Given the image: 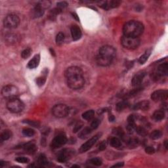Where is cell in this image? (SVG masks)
Returning a JSON list of instances; mask_svg holds the SVG:
<instances>
[{
	"label": "cell",
	"mask_w": 168,
	"mask_h": 168,
	"mask_svg": "<svg viewBox=\"0 0 168 168\" xmlns=\"http://www.w3.org/2000/svg\"><path fill=\"white\" fill-rule=\"evenodd\" d=\"M66 78L67 84L70 88L74 90L82 89L84 84L85 80L83 77L82 70L78 66L68 67L64 72Z\"/></svg>",
	"instance_id": "cell-1"
},
{
	"label": "cell",
	"mask_w": 168,
	"mask_h": 168,
	"mask_svg": "<svg viewBox=\"0 0 168 168\" xmlns=\"http://www.w3.org/2000/svg\"><path fill=\"white\" fill-rule=\"evenodd\" d=\"M144 25L137 21H130L126 22L123 26V33L124 36L133 38H139L144 32Z\"/></svg>",
	"instance_id": "cell-2"
},
{
	"label": "cell",
	"mask_w": 168,
	"mask_h": 168,
	"mask_svg": "<svg viewBox=\"0 0 168 168\" xmlns=\"http://www.w3.org/2000/svg\"><path fill=\"white\" fill-rule=\"evenodd\" d=\"M168 74V64L164 63L159 64L152 73V78L156 82H159L166 78Z\"/></svg>",
	"instance_id": "cell-3"
},
{
	"label": "cell",
	"mask_w": 168,
	"mask_h": 168,
	"mask_svg": "<svg viewBox=\"0 0 168 168\" xmlns=\"http://www.w3.org/2000/svg\"><path fill=\"white\" fill-rule=\"evenodd\" d=\"M121 44L125 49L133 50L139 46L140 40L139 38H133L124 35L121 38Z\"/></svg>",
	"instance_id": "cell-4"
},
{
	"label": "cell",
	"mask_w": 168,
	"mask_h": 168,
	"mask_svg": "<svg viewBox=\"0 0 168 168\" xmlns=\"http://www.w3.org/2000/svg\"><path fill=\"white\" fill-rule=\"evenodd\" d=\"M7 108L13 113H19L24 110V104L21 100L18 98L8 100L7 103Z\"/></svg>",
	"instance_id": "cell-5"
},
{
	"label": "cell",
	"mask_w": 168,
	"mask_h": 168,
	"mask_svg": "<svg viewBox=\"0 0 168 168\" xmlns=\"http://www.w3.org/2000/svg\"><path fill=\"white\" fill-rule=\"evenodd\" d=\"M19 91L17 87L13 85H7L2 88L1 95L5 99L8 100L17 98Z\"/></svg>",
	"instance_id": "cell-6"
},
{
	"label": "cell",
	"mask_w": 168,
	"mask_h": 168,
	"mask_svg": "<svg viewBox=\"0 0 168 168\" xmlns=\"http://www.w3.org/2000/svg\"><path fill=\"white\" fill-rule=\"evenodd\" d=\"M69 112V107L64 104L56 105L52 108V114L53 116L58 118H63L67 116Z\"/></svg>",
	"instance_id": "cell-7"
},
{
	"label": "cell",
	"mask_w": 168,
	"mask_h": 168,
	"mask_svg": "<svg viewBox=\"0 0 168 168\" xmlns=\"http://www.w3.org/2000/svg\"><path fill=\"white\" fill-rule=\"evenodd\" d=\"M20 24V19L15 14L7 15L4 21V25L5 28L9 29L15 28Z\"/></svg>",
	"instance_id": "cell-8"
},
{
	"label": "cell",
	"mask_w": 168,
	"mask_h": 168,
	"mask_svg": "<svg viewBox=\"0 0 168 168\" xmlns=\"http://www.w3.org/2000/svg\"><path fill=\"white\" fill-rule=\"evenodd\" d=\"M105 58H110L114 60L116 55V50L113 46H104L100 47L99 51V54Z\"/></svg>",
	"instance_id": "cell-9"
},
{
	"label": "cell",
	"mask_w": 168,
	"mask_h": 168,
	"mask_svg": "<svg viewBox=\"0 0 168 168\" xmlns=\"http://www.w3.org/2000/svg\"><path fill=\"white\" fill-rule=\"evenodd\" d=\"M68 140L66 135L64 133H59L57 135H56L54 139L52 140L51 143V147L53 149H57L64 146Z\"/></svg>",
	"instance_id": "cell-10"
},
{
	"label": "cell",
	"mask_w": 168,
	"mask_h": 168,
	"mask_svg": "<svg viewBox=\"0 0 168 168\" xmlns=\"http://www.w3.org/2000/svg\"><path fill=\"white\" fill-rule=\"evenodd\" d=\"M168 97V91L167 89H159L154 91L151 95V99L154 102L164 101Z\"/></svg>",
	"instance_id": "cell-11"
},
{
	"label": "cell",
	"mask_w": 168,
	"mask_h": 168,
	"mask_svg": "<svg viewBox=\"0 0 168 168\" xmlns=\"http://www.w3.org/2000/svg\"><path fill=\"white\" fill-rule=\"evenodd\" d=\"M74 153V151L72 150L68 149V148H64L58 153L57 161L61 162V163H64V162L68 161L72 157Z\"/></svg>",
	"instance_id": "cell-12"
},
{
	"label": "cell",
	"mask_w": 168,
	"mask_h": 168,
	"mask_svg": "<svg viewBox=\"0 0 168 168\" xmlns=\"http://www.w3.org/2000/svg\"><path fill=\"white\" fill-rule=\"evenodd\" d=\"M99 137H100L99 134H97V135L91 137L90 139H89L88 141L85 142V143H83L82 146L80 147L79 149V152L84 153L87 152V151H88L89 149H91V147H93V145L96 143L98 140H99Z\"/></svg>",
	"instance_id": "cell-13"
},
{
	"label": "cell",
	"mask_w": 168,
	"mask_h": 168,
	"mask_svg": "<svg viewBox=\"0 0 168 168\" xmlns=\"http://www.w3.org/2000/svg\"><path fill=\"white\" fill-rule=\"evenodd\" d=\"M99 7L105 10H110L111 9L117 7L121 4V1L117 0H112V1H100Z\"/></svg>",
	"instance_id": "cell-14"
},
{
	"label": "cell",
	"mask_w": 168,
	"mask_h": 168,
	"mask_svg": "<svg viewBox=\"0 0 168 168\" xmlns=\"http://www.w3.org/2000/svg\"><path fill=\"white\" fill-rule=\"evenodd\" d=\"M146 75V72L144 71H140L139 72H137V74L133 75V77L132 78V80H131V84L133 87H139L141 85L142 80H143L144 78Z\"/></svg>",
	"instance_id": "cell-15"
},
{
	"label": "cell",
	"mask_w": 168,
	"mask_h": 168,
	"mask_svg": "<svg viewBox=\"0 0 168 168\" xmlns=\"http://www.w3.org/2000/svg\"><path fill=\"white\" fill-rule=\"evenodd\" d=\"M72 38L74 41H78L82 38V32L80 28L78 25H73L70 28Z\"/></svg>",
	"instance_id": "cell-16"
},
{
	"label": "cell",
	"mask_w": 168,
	"mask_h": 168,
	"mask_svg": "<svg viewBox=\"0 0 168 168\" xmlns=\"http://www.w3.org/2000/svg\"><path fill=\"white\" fill-rule=\"evenodd\" d=\"M150 103L148 100H142V101L136 103V104L133 105L131 108L133 110H147L149 108Z\"/></svg>",
	"instance_id": "cell-17"
},
{
	"label": "cell",
	"mask_w": 168,
	"mask_h": 168,
	"mask_svg": "<svg viewBox=\"0 0 168 168\" xmlns=\"http://www.w3.org/2000/svg\"><path fill=\"white\" fill-rule=\"evenodd\" d=\"M113 60L110 59V58H105L103 56H100L99 55H97L96 57V62L98 65L100 66H108L110 65L112 63Z\"/></svg>",
	"instance_id": "cell-18"
},
{
	"label": "cell",
	"mask_w": 168,
	"mask_h": 168,
	"mask_svg": "<svg viewBox=\"0 0 168 168\" xmlns=\"http://www.w3.org/2000/svg\"><path fill=\"white\" fill-rule=\"evenodd\" d=\"M22 148H23L25 152L28 154H34L37 150V147L32 142H28L26 144H24L22 145Z\"/></svg>",
	"instance_id": "cell-19"
},
{
	"label": "cell",
	"mask_w": 168,
	"mask_h": 168,
	"mask_svg": "<svg viewBox=\"0 0 168 168\" xmlns=\"http://www.w3.org/2000/svg\"><path fill=\"white\" fill-rule=\"evenodd\" d=\"M40 62V55H36L34 57H33L32 59L29 61V63H28V68L30 69H34L37 68Z\"/></svg>",
	"instance_id": "cell-20"
},
{
	"label": "cell",
	"mask_w": 168,
	"mask_h": 168,
	"mask_svg": "<svg viewBox=\"0 0 168 168\" xmlns=\"http://www.w3.org/2000/svg\"><path fill=\"white\" fill-rule=\"evenodd\" d=\"M44 13L45 9L37 4L35 5L34 8L33 9L32 14L33 18H40L43 15Z\"/></svg>",
	"instance_id": "cell-21"
},
{
	"label": "cell",
	"mask_w": 168,
	"mask_h": 168,
	"mask_svg": "<svg viewBox=\"0 0 168 168\" xmlns=\"http://www.w3.org/2000/svg\"><path fill=\"white\" fill-rule=\"evenodd\" d=\"M142 90V88H141V87H137L136 89H134L132 91H130L127 92V93H125L122 96V98L124 99L127 100V99H130V98H132L133 97L136 96V95L138 93H139Z\"/></svg>",
	"instance_id": "cell-22"
},
{
	"label": "cell",
	"mask_w": 168,
	"mask_h": 168,
	"mask_svg": "<svg viewBox=\"0 0 168 168\" xmlns=\"http://www.w3.org/2000/svg\"><path fill=\"white\" fill-rule=\"evenodd\" d=\"M42 73H43L42 74V75H41L40 77H39L36 79V83H37V85L39 87L43 86L45 83H46L47 75L48 74V70L45 69Z\"/></svg>",
	"instance_id": "cell-23"
},
{
	"label": "cell",
	"mask_w": 168,
	"mask_h": 168,
	"mask_svg": "<svg viewBox=\"0 0 168 168\" xmlns=\"http://www.w3.org/2000/svg\"><path fill=\"white\" fill-rule=\"evenodd\" d=\"M165 112L162 110H156L154 114H152V119L154 120L155 122H159L163 120L165 117Z\"/></svg>",
	"instance_id": "cell-24"
},
{
	"label": "cell",
	"mask_w": 168,
	"mask_h": 168,
	"mask_svg": "<svg viewBox=\"0 0 168 168\" xmlns=\"http://www.w3.org/2000/svg\"><path fill=\"white\" fill-rule=\"evenodd\" d=\"M109 144L110 145L111 147L113 148H120L122 146V142L121 140L116 137H112L109 139Z\"/></svg>",
	"instance_id": "cell-25"
},
{
	"label": "cell",
	"mask_w": 168,
	"mask_h": 168,
	"mask_svg": "<svg viewBox=\"0 0 168 168\" xmlns=\"http://www.w3.org/2000/svg\"><path fill=\"white\" fill-rule=\"evenodd\" d=\"M129 106H130V103H129L128 100L124 99L116 105V110L117 112H122L124 109L127 108Z\"/></svg>",
	"instance_id": "cell-26"
},
{
	"label": "cell",
	"mask_w": 168,
	"mask_h": 168,
	"mask_svg": "<svg viewBox=\"0 0 168 168\" xmlns=\"http://www.w3.org/2000/svg\"><path fill=\"white\" fill-rule=\"evenodd\" d=\"M151 52H152V49H148L141 56V57L139 59V63L140 64H144L145 63L148 61V58H149L150 55H151Z\"/></svg>",
	"instance_id": "cell-27"
},
{
	"label": "cell",
	"mask_w": 168,
	"mask_h": 168,
	"mask_svg": "<svg viewBox=\"0 0 168 168\" xmlns=\"http://www.w3.org/2000/svg\"><path fill=\"white\" fill-rule=\"evenodd\" d=\"M92 131L93 130H91L90 127H85L82 131H80V133L78 134V136H79L80 138L82 139H86L87 137H88V136L91 133Z\"/></svg>",
	"instance_id": "cell-28"
},
{
	"label": "cell",
	"mask_w": 168,
	"mask_h": 168,
	"mask_svg": "<svg viewBox=\"0 0 168 168\" xmlns=\"http://www.w3.org/2000/svg\"><path fill=\"white\" fill-rule=\"evenodd\" d=\"M37 164L39 167H43L48 164V160H47L46 156L44 154H40L39 156Z\"/></svg>",
	"instance_id": "cell-29"
},
{
	"label": "cell",
	"mask_w": 168,
	"mask_h": 168,
	"mask_svg": "<svg viewBox=\"0 0 168 168\" xmlns=\"http://www.w3.org/2000/svg\"><path fill=\"white\" fill-rule=\"evenodd\" d=\"M62 12V9H59V8H55V9H52L51 11L49 12V19H51V21H54L57 18V16L58 15Z\"/></svg>",
	"instance_id": "cell-30"
},
{
	"label": "cell",
	"mask_w": 168,
	"mask_h": 168,
	"mask_svg": "<svg viewBox=\"0 0 168 168\" xmlns=\"http://www.w3.org/2000/svg\"><path fill=\"white\" fill-rule=\"evenodd\" d=\"M5 41H7V43L10 44L15 43L17 41V36L13 33H8L5 36Z\"/></svg>",
	"instance_id": "cell-31"
},
{
	"label": "cell",
	"mask_w": 168,
	"mask_h": 168,
	"mask_svg": "<svg viewBox=\"0 0 168 168\" xmlns=\"http://www.w3.org/2000/svg\"><path fill=\"white\" fill-rule=\"evenodd\" d=\"M95 112L93 110H89L82 114V117L85 120H91L94 117Z\"/></svg>",
	"instance_id": "cell-32"
},
{
	"label": "cell",
	"mask_w": 168,
	"mask_h": 168,
	"mask_svg": "<svg viewBox=\"0 0 168 168\" xmlns=\"http://www.w3.org/2000/svg\"><path fill=\"white\" fill-rule=\"evenodd\" d=\"M11 136H12V133L10 130H4L3 131L1 135H0V137H1V141H7V140L9 139Z\"/></svg>",
	"instance_id": "cell-33"
},
{
	"label": "cell",
	"mask_w": 168,
	"mask_h": 168,
	"mask_svg": "<svg viewBox=\"0 0 168 168\" xmlns=\"http://www.w3.org/2000/svg\"><path fill=\"white\" fill-rule=\"evenodd\" d=\"M22 133L24 136L28 137H31L35 135V131L32 128H24L22 130Z\"/></svg>",
	"instance_id": "cell-34"
},
{
	"label": "cell",
	"mask_w": 168,
	"mask_h": 168,
	"mask_svg": "<svg viewBox=\"0 0 168 168\" xmlns=\"http://www.w3.org/2000/svg\"><path fill=\"white\" fill-rule=\"evenodd\" d=\"M162 135V132L160 130H154L152 133L150 134V137L151 139L156 140L160 138Z\"/></svg>",
	"instance_id": "cell-35"
},
{
	"label": "cell",
	"mask_w": 168,
	"mask_h": 168,
	"mask_svg": "<svg viewBox=\"0 0 168 168\" xmlns=\"http://www.w3.org/2000/svg\"><path fill=\"white\" fill-rule=\"evenodd\" d=\"M64 41V34L63 32H59L56 36V43L57 46H61Z\"/></svg>",
	"instance_id": "cell-36"
},
{
	"label": "cell",
	"mask_w": 168,
	"mask_h": 168,
	"mask_svg": "<svg viewBox=\"0 0 168 168\" xmlns=\"http://www.w3.org/2000/svg\"><path fill=\"white\" fill-rule=\"evenodd\" d=\"M89 163L95 166H100L103 164L102 159L99 158H93L89 160Z\"/></svg>",
	"instance_id": "cell-37"
},
{
	"label": "cell",
	"mask_w": 168,
	"mask_h": 168,
	"mask_svg": "<svg viewBox=\"0 0 168 168\" xmlns=\"http://www.w3.org/2000/svg\"><path fill=\"white\" fill-rule=\"evenodd\" d=\"M135 131L139 135L142 137H145L147 135V130L143 127H142V126H136Z\"/></svg>",
	"instance_id": "cell-38"
},
{
	"label": "cell",
	"mask_w": 168,
	"mask_h": 168,
	"mask_svg": "<svg viewBox=\"0 0 168 168\" xmlns=\"http://www.w3.org/2000/svg\"><path fill=\"white\" fill-rule=\"evenodd\" d=\"M31 54H32V49L30 48H27L22 51L21 57L22 58H24V59H26V58L30 57Z\"/></svg>",
	"instance_id": "cell-39"
},
{
	"label": "cell",
	"mask_w": 168,
	"mask_h": 168,
	"mask_svg": "<svg viewBox=\"0 0 168 168\" xmlns=\"http://www.w3.org/2000/svg\"><path fill=\"white\" fill-rule=\"evenodd\" d=\"M113 133L115 134V135H117L118 137H120V138H122L124 139V132L123 131V130H122L121 128H116V129H114V130H113Z\"/></svg>",
	"instance_id": "cell-40"
},
{
	"label": "cell",
	"mask_w": 168,
	"mask_h": 168,
	"mask_svg": "<svg viewBox=\"0 0 168 168\" xmlns=\"http://www.w3.org/2000/svg\"><path fill=\"white\" fill-rule=\"evenodd\" d=\"M100 120L99 119H95L93 120V121H92L91 122V124L90 125V126L89 127H91V129L92 130H96V129L99 127V124H100Z\"/></svg>",
	"instance_id": "cell-41"
},
{
	"label": "cell",
	"mask_w": 168,
	"mask_h": 168,
	"mask_svg": "<svg viewBox=\"0 0 168 168\" xmlns=\"http://www.w3.org/2000/svg\"><path fill=\"white\" fill-rule=\"evenodd\" d=\"M15 160L19 162V163H22V164H26L29 162V159L26 157H24V156H20V157H17Z\"/></svg>",
	"instance_id": "cell-42"
},
{
	"label": "cell",
	"mask_w": 168,
	"mask_h": 168,
	"mask_svg": "<svg viewBox=\"0 0 168 168\" xmlns=\"http://www.w3.org/2000/svg\"><path fill=\"white\" fill-rule=\"evenodd\" d=\"M127 144L129 145V146L130 147H136L137 146V145H138V141H137V140L135 139H130L127 141Z\"/></svg>",
	"instance_id": "cell-43"
},
{
	"label": "cell",
	"mask_w": 168,
	"mask_h": 168,
	"mask_svg": "<svg viewBox=\"0 0 168 168\" xmlns=\"http://www.w3.org/2000/svg\"><path fill=\"white\" fill-rule=\"evenodd\" d=\"M23 122L26 123L27 124H29L30 125H32L33 126V127H39V125H40V122H36V121H33V120H25Z\"/></svg>",
	"instance_id": "cell-44"
},
{
	"label": "cell",
	"mask_w": 168,
	"mask_h": 168,
	"mask_svg": "<svg viewBox=\"0 0 168 168\" xmlns=\"http://www.w3.org/2000/svg\"><path fill=\"white\" fill-rule=\"evenodd\" d=\"M82 126H83V123L82 122H78L77 124H75V126L74 127L73 132L74 133H77L78 131H79L81 130V128L82 127Z\"/></svg>",
	"instance_id": "cell-45"
},
{
	"label": "cell",
	"mask_w": 168,
	"mask_h": 168,
	"mask_svg": "<svg viewBox=\"0 0 168 168\" xmlns=\"http://www.w3.org/2000/svg\"><path fill=\"white\" fill-rule=\"evenodd\" d=\"M136 124H128L127 125V131L129 133H133L134 131H135Z\"/></svg>",
	"instance_id": "cell-46"
},
{
	"label": "cell",
	"mask_w": 168,
	"mask_h": 168,
	"mask_svg": "<svg viewBox=\"0 0 168 168\" xmlns=\"http://www.w3.org/2000/svg\"><path fill=\"white\" fill-rule=\"evenodd\" d=\"M135 121H136V117L135 115H130L127 117V122L128 124H135Z\"/></svg>",
	"instance_id": "cell-47"
},
{
	"label": "cell",
	"mask_w": 168,
	"mask_h": 168,
	"mask_svg": "<svg viewBox=\"0 0 168 168\" xmlns=\"http://www.w3.org/2000/svg\"><path fill=\"white\" fill-rule=\"evenodd\" d=\"M57 7L59 8V9H64V8L66 7L68 5V4L66 1H61V2H58L57 4Z\"/></svg>",
	"instance_id": "cell-48"
},
{
	"label": "cell",
	"mask_w": 168,
	"mask_h": 168,
	"mask_svg": "<svg viewBox=\"0 0 168 168\" xmlns=\"http://www.w3.org/2000/svg\"><path fill=\"white\" fill-rule=\"evenodd\" d=\"M145 152L148 154H153L155 152V149L152 147H147L146 148H145Z\"/></svg>",
	"instance_id": "cell-49"
},
{
	"label": "cell",
	"mask_w": 168,
	"mask_h": 168,
	"mask_svg": "<svg viewBox=\"0 0 168 168\" xmlns=\"http://www.w3.org/2000/svg\"><path fill=\"white\" fill-rule=\"evenodd\" d=\"M106 148V142L105 141L101 142L99 145V149L101 151L105 150Z\"/></svg>",
	"instance_id": "cell-50"
},
{
	"label": "cell",
	"mask_w": 168,
	"mask_h": 168,
	"mask_svg": "<svg viewBox=\"0 0 168 168\" xmlns=\"http://www.w3.org/2000/svg\"><path fill=\"white\" fill-rule=\"evenodd\" d=\"M123 166H124V163H123V162H119V163H117L116 164L112 166V167H122Z\"/></svg>",
	"instance_id": "cell-51"
},
{
	"label": "cell",
	"mask_w": 168,
	"mask_h": 168,
	"mask_svg": "<svg viewBox=\"0 0 168 168\" xmlns=\"http://www.w3.org/2000/svg\"><path fill=\"white\" fill-rule=\"evenodd\" d=\"M109 120H110V122H114V120H115V117H114L112 114H110V115H109Z\"/></svg>",
	"instance_id": "cell-52"
},
{
	"label": "cell",
	"mask_w": 168,
	"mask_h": 168,
	"mask_svg": "<svg viewBox=\"0 0 168 168\" xmlns=\"http://www.w3.org/2000/svg\"><path fill=\"white\" fill-rule=\"evenodd\" d=\"M72 16H73V17L75 19V20L78 21H79V17H78L76 14H75V13H72Z\"/></svg>",
	"instance_id": "cell-53"
},
{
	"label": "cell",
	"mask_w": 168,
	"mask_h": 168,
	"mask_svg": "<svg viewBox=\"0 0 168 168\" xmlns=\"http://www.w3.org/2000/svg\"><path fill=\"white\" fill-rule=\"evenodd\" d=\"M164 147H165V148H166V149L167 150V147H168V146H167V140H166V141H164Z\"/></svg>",
	"instance_id": "cell-54"
},
{
	"label": "cell",
	"mask_w": 168,
	"mask_h": 168,
	"mask_svg": "<svg viewBox=\"0 0 168 168\" xmlns=\"http://www.w3.org/2000/svg\"><path fill=\"white\" fill-rule=\"evenodd\" d=\"M50 51H51V54H52L53 55H54V56H55V53H54V51H53V50L52 51V49H50Z\"/></svg>",
	"instance_id": "cell-55"
},
{
	"label": "cell",
	"mask_w": 168,
	"mask_h": 168,
	"mask_svg": "<svg viewBox=\"0 0 168 168\" xmlns=\"http://www.w3.org/2000/svg\"><path fill=\"white\" fill-rule=\"evenodd\" d=\"M72 167H79L80 166H75V165H74V166H72Z\"/></svg>",
	"instance_id": "cell-56"
}]
</instances>
